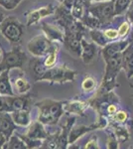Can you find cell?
Returning a JSON list of instances; mask_svg holds the SVG:
<instances>
[{
  "mask_svg": "<svg viewBox=\"0 0 133 149\" xmlns=\"http://www.w3.org/2000/svg\"><path fill=\"white\" fill-rule=\"evenodd\" d=\"M95 1H103V0H95Z\"/></svg>",
  "mask_w": 133,
  "mask_h": 149,
  "instance_id": "cell-44",
  "label": "cell"
},
{
  "mask_svg": "<svg viewBox=\"0 0 133 149\" xmlns=\"http://www.w3.org/2000/svg\"><path fill=\"white\" fill-rule=\"evenodd\" d=\"M129 43L130 44H133V30H132V32H131V35H130V38H129Z\"/></svg>",
  "mask_w": 133,
  "mask_h": 149,
  "instance_id": "cell-40",
  "label": "cell"
},
{
  "mask_svg": "<svg viewBox=\"0 0 133 149\" xmlns=\"http://www.w3.org/2000/svg\"><path fill=\"white\" fill-rule=\"evenodd\" d=\"M42 29L44 30L47 37L51 41H57V42H63L64 41V34L61 30L55 25H51V24L42 23Z\"/></svg>",
  "mask_w": 133,
  "mask_h": 149,
  "instance_id": "cell-14",
  "label": "cell"
},
{
  "mask_svg": "<svg viewBox=\"0 0 133 149\" xmlns=\"http://www.w3.org/2000/svg\"><path fill=\"white\" fill-rule=\"evenodd\" d=\"M26 60L27 56L19 47L14 48L10 52H3V56L0 61V72L4 70L22 69Z\"/></svg>",
  "mask_w": 133,
  "mask_h": 149,
  "instance_id": "cell-4",
  "label": "cell"
},
{
  "mask_svg": "<svg viewBox=\"0 0 133 149\" xmlns=\"http://www.w3.org/2000/svg\"><path fill=\"white\" fill-rule=\"evenodd\" d=\"M127 17L129 18V20L131 21V22H133V8L132 7H129V9H128Z\"/></svg>",
  "mask_w": 133,
  "mask_h": 149,
  "instance_id": "cell-37",
  "label": "cell"
},
{
  "mask_svg": "<svg viewBox=\"0 0 133 149\" xmlns=\"http://www.w3.org/2000/svg\"><path fill=\"white\" fill-rule=\"evenodd\" d=\"M114 118L116 119L118 122H123V121L126 120L127 114L125 113L124 111H118V112H116V113H115Z\"/></svg>",
  "mask_w": 133,
  "mask_h": 149,
  "instance_id": "cell-34",
  "label": "cell"
},
{
  "mask_svg": "<svg viewBox=\"0 0 133 149\" xmlns=\"http://www.w3.org/2000/svg\"><path fill=\"white\" fill-rule=\"evenodd\" d=\"M63 103L62 102H56L52 100H45L36 103V107H39V121L41 123L53 125L59 121L63 112Z\"/></svg>",
  "mask_w": 133,
  "mask_h": 149,
  "instance_id": "cell-1",
  "label": "cell"
},
{
  "mask_svg": "<svg viewBox=\"0 0 133 149\" xmlns=\"http://www.w3.org/2000/svg\"><path fill=\"white\" fill-rule=\"evenodd\" d=\"M10 115L16 125L27 126L31 122L30 113H29L28 109H21L16 110V111H12L10 112Z\"/></svg>",
  "mask_w": 133,
  "mask_h": 149,
  "instance_id": "cell-15",
  "label": "cell"
},
{
  "mask_svg": "<svg viewBox=\"0 0 133 149\" xmlns=\"http://www.w3.org/2000/svg\"><path fill=\"white\" fill-rule=\"evenodd\" d=\"M122 67L127 73V78L133 77V44H129L122 53Z\"/></svg>",
  "mask_w": 133,
  "mask_h": 149,
  "instance_id": "cell-12",
  "label": "cell"
},
{
  "mask_svg": "<svg viewBox=\"0 0 133 149\" xmlns=\"http://www.w3.org/2000/svg\"><path fill=\"white\" fill-rule=\"evenodd\" d=\"M129 29H130L129 23H128V22H123L121 24V26L119 27V29H118V37L123 38L125 35H127Z\"/></svg>",
  "mask_w": 133,
  "mask_h": 149,
  "instance_id": "cell-32",
  "label": "cell"
},
{
  "mask_svg": "<svg viewBox=\"0 0 133 149\" xmlns=\"http://www.w3.org/2000/svg\"><path fill=\"white\" fill-rule=\"evenodd\" d=\"M81 39L83 36L76 33L66 32L64 35V41L63 43L65 44L67 50L70 53H72L75 56L79 57L81 54Z\"/></svg>",
  "mask_w": 133,
  "mask_h": 149,
  "instance_id": "cell-8",
  "label": "cell"
},
{
  "mask_svg": "<svg viewBox=\"0 0 133 149\" xmlns=\"http://www.w3.org/2000/svg\"><path fill=\"white\" fill-rule=\"evenodd\" d=\"M83 12H84L83 5H81V3H79V1H77L76 4H75L74 7H72V10H71L72 16L75 19H81L83 17Z\"/></svg>",
  "mask_w": 133,
  "mask_h": 149,
  "instance_id": "cell-28",
  "label": "cell"
},
{
  "mask_svg": "<svg viewBox=\"0 0 133 149\" xmlns=\"http://www.w3.org/2000/svg\"><path fill=\"white\" fill-rule=\"evenodd\" d=\"M48 135L49 134L46 132L43 124L40 121L34 122L26 134V136L32 139H45L46 137H48Z\"/></svg>",
  "mask_w": 133,
  "mask_h": 149,
  "instance_id": "cell-17",
  "label": "cell"
},
{
  "mask_svg": "<svg viewBox=\"0 0 133 149\" xmlns=\"http://www.w3.org/2000/svg\"><path fill=\"white\" fill-rule=\"evenodd\" d=\"M6 141H7V137L2 133V132H0V148H3V146H4V144L6 143Z\"/></svg>",
  "mask_w": 133,
  "mask_h": 149,
  "instance_id": "cell-36",
  "label": "cell"
},
{
  "mask_svg": "<svg viewBox=\"0 0 133 149\" xmlns=\"http://www.w3.org/2000/svg\"><path fill=\"white\" fill-rule=\"evenodd\" d=\"M4 149H25L27 148L23 139L19 135H12L7 139L6 143L3 146Z\"/></svg>",
  "mask_w": 133,
  "mask_h": 149,
  "instance_id": "cell-19",
  "label": "cell"
},
{
  "mask_svg": "<svg viewBox=\"0 0 133 149\" xmlns=\"http://www.w3.org/2000/svg\"><path fill=\"white\" fill-rule=\"evenodd\" d=\"M86 148H98L97 143H96V138L91 139L88 143H86Z\"/></svg>",
  "mask_w": 133,
  "mask_h": 149,
  "instance_id": "cell-35",
  "label": "cell"
},
{
  "mask_svg": "<svg viewBox=\"0 0 133 149\" xmlns=\"http://www.w3.org/2000/svg\"><path fill=\"white\" fill-rule=\"evenodd\" d=\"M22 0H0V6L6 10H13L20 4Z\"/></svg>",
  "mask_w": 133,
  "mask_h": 149,
  "instance_id": "cell-26",
  "label": "cell"
},
{
  "mask_svg": "<svg viewBox=\"0 0 133 149\" xmlns=\"http://www.w3.org/2000/svg\"><path fill=\"white\" fill-rule=\"evenodd\" d=\"M106 68H105V76L104 83H114L115 78L118 74L123 67H122V54L115 55V56L105 60Z\"/></svg>",
  "mask_w": 133,
  "mask_h": 149,
  "instance_id": "cell-7",
  "label": "cell"
},
{
  "mask_svg": "<svg viewBox=\"0 0 133 149\" xmlns=\"http://www.w3.org/2000/svg\"><path fill=\"white\" fill-rule=\"evenodd\" d=\"M77 73L72 71L67 66L57 67V68L48 69L45 74L39 79V81H49L52 83H66L68 81H74Z\"/></svg>",
  "mask_w": 133,
  "mask_h": 149,
  "instance_id": "cell-5",
  "label": "cell"
},
{
  "mask_svg": "<svg viewBox=\"0 0 133 149\" xmlns=\"http://www.w3.org/2000/svg\"><path fill=\"white\" fill-rule=\"evenodd\" d=\"M29 52L35 57H44L51 52L59 51L57 43L52 42L48 37L45 36H36L28 43Z\"/></svg>",
  "mask_w": 133,
  "mask_h": 149,
  "instance_id": "cell-3",
  "label": "cell"
},
{
  "mask_svg": "<svg viewBox=\"0 0 133 149\" xmlns=\"http://www.w3.org/2000/svg\"><path fill=\"white\" fill-rule=\"evenodd\" d=\"M131 0H114L113 7H114V16L121 15L129 8Z\"/></svg>",
  "mask_w": 133,
  "mask_h": 149,
  "instance_id": "cell-22",
  "label": "cell"
},
{
  "mask_svg": "<svg viewBox=\"0 0 133 149\" xmlns=\"http://www.w3.org/2000/svg\"><path fill=\"white\" fill-rule=\"evenodd\" d=\"M14 86L17 93L19 95H26L31 88V86L27 81V79L24 77H18L14 81Z\"/></svg>",
  "mask_w": 133,
  "mask_h": 149,
  "instance_id": "cell-20",
  "label": "cell"
},
{
  "mask_svg": "<svg viewBox=\"0 0 133 149\" xmlns=\"http://www.w3.org/2000/svg\"><path fill=\"white\" fill-rule=\"evenodd\" d=\"M100 125H91V126H77L71 129L69 134V143H74L79 137H81V135H84L86 132L93 130L94 128H100Z\"/></svg>",
  "mask_w": 133,
  "mask_h": 149,
  "instance_id": "cell-18",
  "label": "cell"
},
{
  "mask_svg": "<svg viewBox=\"0 0 133 149\" xmlns=\"http://www.w3.org/2000/svg\"><path fill=\"white\" fill-rule=\"evenodd\" d=\"M31 68H32L33 74L35 76L36 81H39V79L48 70L47 67L45 66V64L43 62H41V60H34L33 62H31Z\"/></svg>",
  "mask_w": 133,
  "mask_h": 149,
  "instance_id": "cell-21",
  "label": "cell"
},
{
  "mask_svg": "<svg viewBox=\"0 0 133 149\" xmlns=\"http://www.w3.org/2000/svg\"><path fill=\"white\" fill-rule=\"evenodd\" d=\"M0 111L2 112H9L10 113V107H9L8 95H0Z\"/></svg>",
  "mask_w": 133,
  "mask_h": 149,
  "instance_id": "cell-29",
  "label": "cell"
},
{
  "mask_svg": "<svg viewBox=\"0 0 133 149\" xmlns=\"http://www.w3.org/2000/svg\"><path fill=\"white\" fill-rule=\"evenodd\" d=\"M5 18V16H4V14H3V12L2 11H0V23L3 21V19Z\"/></svg>",
  "mask_w": 133,
  "mask_h": 149,
  "instance_id": "cell-39",
  "label": "cell"
},
{
  "mask_svg": "<svg viewBox=\"0 0 133 149\" xmlns=\"http://www.w3.org/2000/svg\"><path fill=\"white\" fill-rule=\"evenodd\" d=\"M104 35L106 38H108V39H116L118 37V31L114 30V29H107V30L104 31Z\"/></svg>",
  "mask_w": 133,
  "mask_h": 149,
  "instance_id": "cell-33",
  "label": "cell"
},
{
  "mask_svg": "<svg viewBox=\"0 0 133 149\" xmlns=\"http://www.w3.org/2000/svg\"><path fill=\"white\" fill-rule=\"evenodd\" d=\"M10 70H4L0 72V95H14L15 93L10 81Z\"/></svg>",
  "mask_w": 133,
  "mask_h": 149,
  "instance_id": "cell-11",
  "label": "cell"
},
{
  "mask_svg": "<svg viewBox=\"0 0 133 149\" xmlns=\"http://www.w3.org/2000/svg\"><path fill=\"white\" fill-rule=\"evenodd\" d=\"M89 13L97 18L101 24L109 23L114 17L113 1L102 2V3L89 6Z\"/></svg>",
  "mask_w": 133,
  "mask_h": 149,
  "instance_id": "cell-6",
  "label": "cell"
},
{
  "mask_svg": "<svg viewBox=\"0 0 133 149\" xmlns=\"http://www.w3.org/2000/svg\"><path fill=\"white\" fill-rule=\"evenodd\" d=\"M89 13V12H88ZM81 22L84 26H88L89 28H93V29H96L98 28L101 25L100 21L98 20L96 17H94L93 15H91V13L89 14H86L81 17Z\"/></svg>",
  "mask_w": 133,
  "mask_h": 149,
  "instance_id": "cell-23",
  "label": "cell"
},
{
  "mask_svg": "<svg viewBox=\"0 0 133 149\" xmlns=\"http://www.w3.org/2000/svg\"><path fill=\"white\" fill-rule=\"evenodd\" d=\"M4 113H5V112H2V111H0V117H1L2 115H3Z\"/></svg>",
  "mask_w": 133,
  "mask_h": 149,
  "instance_id": "cell-43",
  "label": "cell"
},
{
  "mask_svg": "<svg viewBox=\"0 0 133 149\" xmlns=\"http://www.w3.org/2000/svg\"><path fill=\"white\" fill-rule=\"evenodd\" d=\"M129 7H132V8H133V0H131V3H130V6Z\"/></svg>",
  "mask_w": 133,
  "mask_h": 149,
  "instance_id": "cell-42",
  "label": "cell"
},
{
  "mask_svg": "<svg viewBox=\"0 0 133 149\" xmlns=\"http://www.w3.org/2000/svg\"><path fill=\"white\" fill-rule=\"evenodd\" d=\"M21 138L23 139V141L25 142L27 148H36V147H41L42 142L40 139H32L26 135H19Z\"/></svg>",
  "mask_w": 133,
  "mask_h": 149,
  "instance_id": "cell-25",
  "label": "cell"
},
{
  "mask_svg": "<svg viewBox=\"0 0 133 149\" xmlns=\"http://www.w3.org/2000/svg\"><path fill=\"white\" fill-rule=\"evenodd\" d=\"M2 56H3V52H2L1 48H0V61H1V59H2Z\"/></svg>",
  "mask_w": 133,
  "mask_h": 149,
  "instance_id": "cell-41",
  "label": "cell"
},
{
  "mask_svg": "<svg viewBox=\"0 0 133 149\" xmlns=\"http://www.w3.org/2000/svg\"><path fill=\"white\" fill-rule=\"evenodd\" d=\"M54 12V8H53L52 5H48V6H44L42 8L36 9L34 11H30L27 13V25H31V24L36 23L37 21H39L40 19L46 17L48 15H51V14Z\"/></svg>",
  "mask_w": 133,
  "mask_h": 149,
  "instance_id": "cell-10",
  "label": "cell"
},
{
  "mask_svg": "<svg viewBox=\"0 0 133 149\" xmlns=\"http://www.w3.org/2000/svg\"><path fill=\"white\" fill-rule=\"evenodd\" d=\"M129 44L130 43L128 40L119 41V42H113V43H110V44L107 43L102 50V55H103V58H104V61L109 59L111 57L115 56V55L119 54V53H122L126 49Z\"/></svg>",
  "mask_w": 133,
  "mask_h": 149,
  "instance_id": "cell-9",
  "label": "cell"
},
{
  "mask_svg": "<svg viewBox=\"0 0 133 149\" xmlns=\"http://www.w3.org/2000/svg\"><path fill=\"white\" fill-rule=\"evenodd\" d=\"M107 110L109 113H114V112L116 111V107H115L114 104H110L109 107H108Z\"/></svg>",
  "mask_w": 133,
  "mask_h": 149,
  "instance_id": "cell-38",
  "label": "cell"
},
{
  "mask_svg": "<svg viewBox=\"0 0 133 149\" xmlns=\"http://www.w3.org/2000/svg\"><path fill=\"white\" fill-rule=\"evenodd\" d=\"M95 80H94L93 78H91V77H88V78H86L83 81V84H81V86H83V88L86 92H91V91L94 90V88H95Z\"/></svg>",
  "mask_w": 133,
  "mask_h": 149,
  "instance_id": "cell-27",
  "label": "cell"
},
{
  "mask_svg": "<svg viewBox=\"0 0 133 149\" xmlns=\"http://www.w3.org/2000/svg\"><path fill=\"white\" fill-rule=\"evenodd\" d=\"M91 37L93 42H95L96 44H98L100 46L104 47L108 42L107 38H106L104 35V33L100 32V31L97 30V29H93V30L91 31Z\"/></svg>",
  "mask_w": 133,
  "mask_h": 149,
  "instance_id": "cell-24",
  "label": "cell"
},
{
  "mask_svg": "<svg viewBox=\"0 0 133 149\" xmlns=\"http://www.w3.org/2000/svg\"><path fill=\"white\" fill-rule=\"evenodd\" d=\"M8 102L11 112L16 111V110L27 109V107L29 104L27 97H16L15 95H8Z\"/></svg>",
  "mask_w": 133,
  "mask_h": 149,
  "instance_id": "cell-16",
  "label": "cell"
},
{
  "mask_svg": "<svg viewBox=\"0 0 133 149\" xmlns=\"http://www.w3.org/2000/svg\"><path fill=\"white\" fill-rule=\"evenodd\" d=\"M0 32L4 38L12 44L21 41L23 36V25L14 16H8L0 23Z\"/></svg>",
  "mask_w": 133,
  "mask_h": 149,
  "instance_id": "cell-2",
  "label": "cell"
},
{
  "mask_svg": "<svg viewBox=\"0 0 133 149\" xmlns=\"http://www.w3.org/2000/svg\"><path fill=\"white\" fill-rule=\"evenodd\" d=\"M57 53H58V51H54V52H51L50 54L47 55V59L45 60L44 64L48 69L52 68V67L55 65L56 61H57Z\"/></svg>",
  "mask_w": 133,
  "mask_h": 149,
  "instance_id": "cell-30",
  "label": "cell"
},
{
  "mask_svg": "<svg viewBox=\"0 0 133 149\" xmlns=\"http://www.w3.org/2000/svg\"><path fill=\"white\" fill-rule=\"evenodd\" d=\"M96 53L95 44L86 42V40L81 39V57L84 64H89L94 59Z\"/></svg>",
  "mask_w": 133,
  "mask_h": 149,
  "instance_id": "cell-13",
  "label": "cell"
},
{
  "mask_svg": "<svg viewBox=\"0 0 133 149\" xmlns=\"http://www.w3.org/2000/svg\"><path fill=\"white\" fill-rule=\"evenodd\" d=\"M58 1H60V2H62V1H63V0H58Z\"/></svg>",
  "mask_w": 133,
  "mask_h": 149,
  "instance_id": "cell-45",
  "label": "cell"
},
{
  "mask_svg": "<svg viewBox=\"0 0 133 149\" xmlns=\"http://www.w3.org/2000/svg\"><path fill=\"white\" fill-rule=\"evenodd\" d=\"M84 109V103L83 102H72L70 105H68V110L70 112H76V113H81Z\"/></svg>",
  "mask_w": 133,
  "mask_h": 149,
  "instance_id": "cell-31",
  "label": "cell"
}]
</instances>
